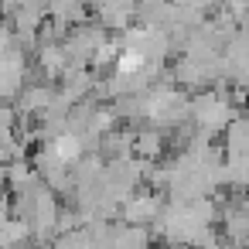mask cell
Wrapping results in <instances>:
<instances>
[{"instance_id":"3","label":"cell","mask_w":249,"mask_h":249,"mask_svg":"<svg viewBox=\"0 0 249 249\" xmlns=\"http://www.w3.org/2000/svg\"><path fill=\"white\" fill-rule=\"evenodd\" d=\"M167 195H160L157 188H140L133 191L123 205H120V222H130V225H154L164 212V201Z\"/></svg>"},{"instance_id":"1","label":"cell","mask_w":249,"mask_h":249,"mask_svg":"<svg viewBox=\"0 0 249 249\" xmlns=\"http://www.w3.org/2000/svg\"><path fill=\"white\" fill-rule=\"evenodd\" d=\"M235 120V106H232V96L222 89V82L215 89H205V92H195L191 96V126L198 137H215V133H225V126Z\"/></svg>"},{"instance_id":"8","label":"cell","mask_w":249,"mask_h":249,"mask_svg":"<svg viewBox=\"0 0 249 249\" xmlns=\"http://www.w3.org/2000/svg\"><path fill=\"white\" fill-rule=\"evenodd\" d=\"M21 242H31V222L14 212L4 225H0V249H14Z\"/></svg>"},{"instance_id":"11","label":"cell","mask_w":249,"mask_h":249,"mask_svg":"<svg viewBox=\"0 0 249 249\" xmlns=\"http://www.w3.org/2000/svg\"><path fill=\"white\" fill-rule=\"evenodd\" d=\"M222 11H225L235 24H242V21L249 18V0H222Z\"/></svg>"},{"instance_id":"7","label":"cell","mask_w":249,"mask_h":249,"mask_svg":"<svg viewBox=\"0 0 249 249\" xmlns=\"http://www.w3.org/2000/svg\"><path fill=\"white\" fill-rule=\"evenodd\" d=\"M164 143H167V130H160V126L143 123L133 133V154L143 157V160H160L164 157Z\"/></svg>"},{"instance_id":"4","label":"cell","mask_w":249,"mask_h":249,"mask_svg":"<svg viewBox=\"0 0 249 249\" xmlns=\"http://www.w3.org/2000/svg\"><path fill=\"white\" fill-rule=\"evenodd\" d=\"M89 14H92V21H99L106 31L120 35V31H126V28L137 21L140 0H89Z\"/></svg>"},{"instance_id":"6","label":"cell","mask_w":249,"mask_h":249,"mask_svg":"<svg viewBox=\"0 0 249 249\" xmlns=\"http://www.w3.org/2000/svg\"><path fill=\"white\" fill-rule=\"evenodd\" d=\"M55 96H58V86H55V82H48V79L31 82V86H24V89H21V96H18V113H21V116H31V120H38V116H45V113L52 109Z\"/></svg>"},{"instance_id":"5","label":"cell","mask_w":249,"mask_h":249,"mask_svg":"<svg viewBox=\"0 0 249 249\" xmlns=\"http://www.w3.org/2000/svg\"><path fill=\"white\" fill-rule=\"evenodd\" d=\"M24 86H28V48L14 45L0 52V96L18 99Z\"/></svg>"},{"instance_id":"2","label":"cell","mask_w":249,"mask_h":249,"mask_svg":"<svg viewBox=\"0 0 249 249\" xmlns=\"http://www.w3.org/2000/svg\"><path fill=\"white\" fill-rule=\"evenodd\" d=\"M106 38H109V31H106L99 21H82V24H75V28L62 38V45H65L72 65H92V55L99 52V45H103Z\"/></svg>"},{"instance_id":"10","label":"cell","mask_w":249,"mask_h":249,"mask_svg":"<svg viewBox=\"0 0 249 249\" xmlns=\"http://www.w3.org/2000/svg\"><path fill=\"white\" fill-rule=\"evenodd\" d=\"M225 154H249V116H235L225 126Z\"/></svg>"},{"instance_id":"9","label":"cell","mask_w":249,"mask_h":249,"mask_svg":"<svg viewBox=\"0 0 249 249\" xmlns=\"http://www.w3.org/2000/svg\"><path fill=\"white\" fill-rule=\"evenodd\" d=\"M222 181L225 188H235V191H249V154H235L222 164Z\"/></svg>"}]
</instances>
